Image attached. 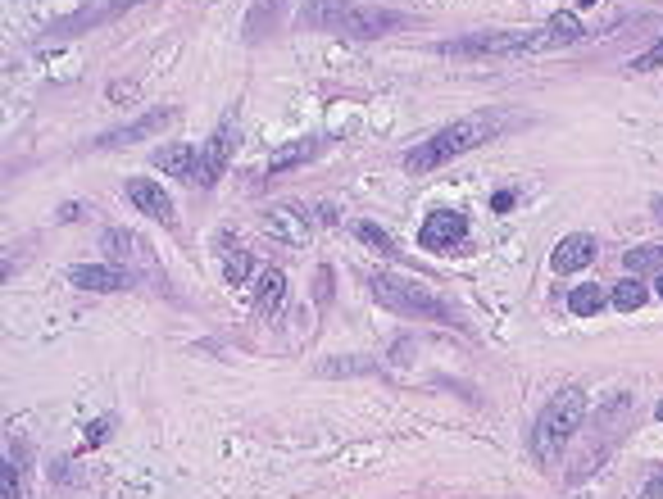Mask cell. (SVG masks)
<instances>
[{
    "label": "cell",
    "instance_id": "1",
    "mask_svg": "<svg viewBox=\"0 0 663 499\" xmlns=\"http://www.w3.org/2000/svg\"><path fill=\"white\" fill-rule=\"evenodd\" d=\"M582 418H586L582 386H564V391H555L545 400V409L536 413V422H532V454L541 468H555L559 454H564L568 441H573V431L582 427Z\"/></svg>",
    "mask_w": 663,
    "mask_h": 499
},
{
    "label": "cell",
    "instance_id": "2",
    "mask_svg": "<svg viewBox=\"0 0 663 499\" xmlns=\"http://www.w3.org/2000/svg\"><path fill=\"white\" fill-rule=\"evenodd\" d=\"M495 132H500V118H491V114L459 118V123L441 128L436 137L418 141V146L405 155V168H409V173H432V168L450 164V159H459V155H468V150H477L482 141H491Z\"/></svg>",
    "mask_w": 663,
    "mask_h": 499
},
{
    "label": "cell",
    "instance_id": "3",
    "mask_svg": "<svg viewBox=\"0 0 663 499\" xmlns=\"http://www.w3.org/2000/svg\"><path fill=\"white\" fill-rule=\"evenodd\" d=\"M305 23L318 32H337L350 41H373L386 32L405 28V14L396 10H373V5H350V0H318L305 10Z\"/></svg>",
    "mask_w": 663,
    "mask_h": 499
},
{
    "label": "cell",
    "instance_id": "4",
    "mask_svg": "<svg viewBox=\"0 0 663 499\" xmlns=\"http://www.w3.org/2000/svg\"><path fill=\"white\" fill-rule=\"evenodd\" d=\"M368 286H373V300L382 304V309H391V314L400 318H432V323H459L455 309H450L446 300H436L427 286L418 282H405V277L396 273H373L368 277Z\"/></svg>",
    "mask_w": 663,
    "mask_h": 499
},
{
    "label": "cell",
    "instance_id": "5",
    "mask_svg": "<svg viewBox=\"0 0 663 499\" xmlns=\"http://www.w3.org/2000/svg\"><path fill=\"white\" fill-rule=\"evenodd\" d=\"M523 50H545V32H473L459 41H441L436 55H523Z\"/></svg>",
    "mask_w": 663,
    "mask_h": 499
},
{
    "label": "cell",
    "instance_id": "6",
    "mask_svg": "<svg viewBox=\"0 0 663 499\" xmlns=\"http://www.w3.org/2000/svg\"><path fill=\"white\" fill-rule=\"evenodd\" d=\"M464 241H468V218L459 209H436L418 227V250H427V255H450Z\"/></svg>",
    "mask_w": 663,
    "mask_h": 499
},
{
    "label": "cell",
    "instance_id": "7",
    "mask_svg": "<svg viewBox=\"0 0 663 499\" xmlns=\"http://www.w3.org/2000/svg\"><path fill=\"white\" fill-rule=\"evenodd\" d=\"M232 150H237V123H232V118H223V123L209 132L205 150H200V173H196V182H200V186H214L218 177L228 173Z\"/></svg>",
    "mask_w": 663,
    "mask_h": 499
},
{
    "label": "cell",
    "instance_id": "8",
    "mask_svg": "<svg viewBox=\"0 0 663 499\" xmlns=\"http://www.w3.org/2000/svg\"><path fill=\"white\" fill-rule=\"evenodd\" d=\"M100 245H105V255L114 259V264H123V268H146L150 277H159L155 259H150L146 241H141L137 232H123V227H109V232L100 236Z\"/></svg>",
    "mask_w": 663,
    "mask_h": 499
},
{
    "label": "cell",
    "instance_id": "9",
    "mask_svg": "<svg viewBox=\"0 0 663 499\" xmlns=\"http://www.w3.org/2000/svg\"><path fill=\"white\" fill-rule=\"evenodd\" d=\"M595 236L591 232H568L564 241L555 245V255H550V268H555L559 277H568V273H582L586 264H595Z\"/></svg>",
    "mask_w": 663,
    "mask_h": 499
},
{
    "label": "cell",
    "instance_id": "10",
    "mask_svg": "<svg viewBox=\"0 0 663 499\" xmlns=\"http://www.w3.org/2000/svg\"><path fill=\"white\" fill-rule=\"evenodd\" d=\"M69 282L78 286V291L109 295V291H123V286L132 282V273L119 264H78V268H69Z\"/></svg>",
    "mask_w": 663,
    "mask_h": 499
},
{
    "label": "cell",
    "instance_id": "11",
    "mask_svg": "<svg viewBox=\"0 0 663 499\" xmlns=\"http://www.w3.org/2000/svg\"><path fill=\"white\" fill-rule=\"evenodd\" d=\"M150 164H155L164 177H178V182H196V173H200V155H196L191 141H169V146H159L155 155H150Z\"/></svg>",
    "mask_w": 663,
    "mask_h": 499
},
{
    "label": "cell",
    "instance_id": "12",
    "mask_svg": "<svg viewBox=\"0 0 663 499\" xmlns=\"http://www.w3.org/2000/svg\"><path fill=\"white\" fill-rule=\"evenodd\" d=\"M264 232L273 236V241H282V245H305L309 241V218H305V209H296V205H273L264 214Z\"/></svg>",
    "mask_w": 663,
    "mask_h": 499
},
{
    "label": "cell",
    "instance_id": "13",
    "mask_svg": "<svg viewBox=\"0 0 663 499\" xmlns=\"http://www.w3.org/2000/svg\"><path fill=\"white\" fill-rule=\"evenodd\" d=\"M128 200L141 209V214L159 218V223H173V218H178V214H173V196L155 182V177H132V182H128Z\"/></svg>",
    "mask_w": 663,
    "mask_h": 499
},
{
    "label": "cell",
    "instance_id": "14",
    "mask_svg": "<svg viewBox=\"0 0 663 499\" xmlns=\"http://www.w3.org/2000/svg\"><path fill=\"white\" fill-rule=\"evenodd\" d=\"M164 123H173V109H150V114H141L137 123H128V128L105 132L96 146H132V141H141V137H155Z\"/></svg>",
    "mask_w": 663,
    "mask_h": 499
},
{
    "label": "cell",
    "instance_id": "15",
    "mask_svg": "<svg viewBox=\"0 0 663 499\" xmlns=\"http://www.w3.org/2000/svg\"><path fill=\"white\" fill-rule=\"evenodd\" d=\"M282 300H287V277H282V268H264V273L255 277V314L273 318L282 309Z\"/></svg>",
    "mask_w": 663,
    "mask_h": 499
},
{
    "label": "cell",
    "instance_id": "16",
    "mask_svg": "<svg viewBox=\"0 0 663 499\" xmlns=\"http://www.w3.org/2000/svg\"><path fill=\"white\" fill-rule=\"evenodd\" d=\"M314 150H318V141H287V146H278L273 155H268L264 173H268V177L291 173V168H300L305 159H314Z\"/></svg>",
    "mask_w": 663,
    "mask_h": 499
},
{
    "label": "cell",
    "instance_id": "17",
    "mask_svg": "<svg viewBox=\"0 0 663 499\" xmlns=\"http://www.w3.org/2000/svg\"><path fill=\"white\" fill-rule=\"evenodd\" d=\"M545 46H577V41L586 37V28H582V19H577L573 10H559L555 19L545 23Z\"/></svg>",
    "mask_w": 663,
    "mask_h": 499
},
{
    "label": "cell",
    "instance_id": "18",
    "mask_svg": "<svg viewBox=\"0 0 663 499\" xmlns=\"http://www.w3.org/2000/svg\"><path fill=\"white\" fill-rule=\"evenodd\" d=\"M645 300H650V291L641 286V277H623V282L609 291V304H614L618 314H636Z\"/></svg>",
    "mask_w": 663,
    "mask_h": 499
},
{
    "label": "cell",
    "instance_id": "19",
    "mask_svg": "<svg viewBox=\"0 0 663 499\" xmlns=\"http://www.w3.org/2000/svg\"><path fill=\"white\" fill-rule=\"evenodd\" d=\"M604 300H609V295H604L600 286H573V295H568V309H573L577 318H595L604 309Z\"/></svg>",
    "mask_w": 663,
    "mask_h": 499
},
{
    "label": "cell",
    "instance_id": "20",
    "mask_svg": "<svg viewBox=\"0 0 663 499\" xmlns=\"http://www.w3.org/2000/svg\"><path fill=\"white\" fill-rule=\"evenodd\" d=\"M627 273L641 277V273H663V245H641V250H627Z\"/></svg>",
    "mask_w": 663,
    "mask_h": 499
},
{
    "label": "cell",
    "instance_id": "21",
    "mask_svg": "<svg viewBox=\"0 0 663 499\" xmlns=\"http://www.w3.org/2000/svg\"><path fill=\"white\" fill-rule=\"evenodd\" d=\"M355 236L364 245H373L377 255H396V241H391V232H382L377 223H355Z\"/></svg>",
    "mask_w": 663,
    "mask_h": 499
},
{
    "label": "cell",
    "instance_id": "22",
    "mask_svg": "<svg viewBox=\"0 0 663 499\" xmlns=\"http://www.w3.org/2000/svg\"><path fill=\"white\" fill-rule=\"evenodd\" d=\"M250 273H255V264H250V255L246 250H237V255L223 264V277H228V286H246L250 282Z\"/></svg>",
    "mask_w": 663,
    "mask_h": 499
},
{
    "label": "cell",
    "instance_id": "23",
    "mask_svg": "<svg viewBox=\"0 0 663 499\" xmlns=\"http://www.w3.org/2000/svg\"><path fill=\"white\" fill-rule=\"evenodd\" d=\"M654 69H663V37L654 41L650 50H641V55L632 59V73H654Z\"/></svg>",
    "mask_w": 663,
    "mask_h": 499
},
{
    "label": "cell",
    "instance_id": "24",
    "mask_svg": "<svg viewBox=\"0 0 663 499\" xmlns=\"http://www.w3.org/2000/svg\"><path fill=\"white\" fill-rule=\"evenodd\" d=\"M0 499H19V468L10 459L0 463Z\"/></svg>",
    "mask_w": 663,
    "mask_h": 499
},
{
    "label": "cell",
    "instance_id": "25",
    "mask_svg": "<svg viewBox=\"0 0 663 499\" xmlns=\"http://www.w3.org/2000/svg\"><path fill=\"white\" fill-rule=\"evenodd\" d=\"M105 436H109V418H96V422L87 427V450H96V445L105 441Z\"/></svg>",
    "mask_w": 663,
    "mask_h": 499
},
{
    "label": "cell",
    "instance_id": "26",
    "mask_svg": "<svg viewBox=\"0 0 663 499\" xmlns=\"http://www.w3.org/2000/svg\"><path fill=\"white\" fill-rule=\"evenodd\" d=\"M514 200H518L514 191H500V196L491 200V209H495V214H505V209H514Z\"/></svg>",
    "mask_w": 663,
    "mask_h": 499
},
{
    "label": "cell",
    "instance_id": "27",
    "mask_svg": "<svg viewBox=\"0 0 663 499\" xmlns=\"http://www.w3.org/2000/svg\"><path fill=\"white\" fill-rule=\"evenodd\" d=\"M132 5H146V0H109V10H105V19H114V14H123V10H132Z\"/></svg>",
    "mask_w": 663,
    "mask_h": 499
},
{
    "label": "cell",
    "instance_id": "28",
    "mask_svg": "<svg viewBox=\"0 0 663 499\" xmlns=\"http://www.w3.org/2000/svg\"><path fill=\"white\" fill-rule=\"evenodd\" d=\"M654 214H659V223H663V196H654Z\"/></svg>",
    "mask_w": 663,
    "mask_h": 499
},
{
    "label": "cell",
    "instance_id": "29",
    "mask_svg": "<svg viewBox=\"0 0 663 499\" xmlns=\"http://www.w3.org/2000/svg\"><path fill=\"white\" fill-rule=\"evenodd\" d=\"M654 418H659V422H663V400H659V409H654Z\"/></svg>",
    "mask_w": 663,
    "mask_h": 499
},
{
    "label": "cell",
    "instance_id": "30",
    "mask_svg": "<svg viewBox=\"0 0 663 499\" xmlns=\"http://www.w3.org/2000/svg\"><path fill=\"white\" fill-rule=\"evenodd\" d=\"M577 5H582V10H586V5H595V0H577Z\"/></svg>",
    "mask_w": 663,
    "mask_h": 499
},
{
    "label": "cell",
    "instance_id": "31",
    "mask_svg": "<svg viewBox=\"0 0 663 499\" xmlns=\"http://www.w3.org/2000/svg\"><path fill=\"white\" fill-rule=\"evenodd\" d=\"M654 286H659V295H663V273H659V282H654Z\"/></svg>",
    "mask_w": 663,
    "mask_h": 499
}]
</instances>
